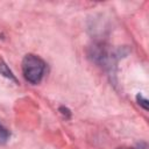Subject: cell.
Listing matches in <instances>:
<instances>
[{"mask_svg": "<svg viewBox=\"0 0 149 149\" xmlns=\"http://www.w3.org/2000/svg\"><path fill=\"white\" fill-rule=\"evenodd\" d=\"M137 101H139V104H140L144 109H147V108H148V105H147V104H148V100H147L146 98H143L141 94H139V95H137Z\"/></svg>", "mask_w": 149, "mask_h": 149, "instance_id": "obj_3", "label": "cell"}, {"mask_svg": "<svg viewBox=\"0 0 149 149\" xmlns=\"http://www.w3.org/2000/svg\"><path fill=\"white\" fill-rule=\"evenodd\" d=\"M120 149H121V148H120ZM122 149H125V148H122ZM130 149H134V148H130Z\"/></svg>", "mask_w": 149, "mask_h": 149, "instance_id": "obj_4", "label": "cell"}, {"mask_svg": "<svg viewBox=\"0 0 149 149\" xmlns=\"http://www.w3.org/2000/svg\"><path fill=\"white\" fill-rule=\"evenodd\" d=\"M9 136H10V134H9L8 129L0 123V144H5L8 141Z\"/></svg>", "mask_w": 149, "mask_h": 149, "instance_id": "obj_2", "label": "cell"}, {"mask_svg": "<svg viewBox=\"0 0 149 149\" xmlns=\"http://www.w3.org/2000/svg\"><path fill=\"white\" fill-rule=\"evenodd\" d=\"M47 65L42 58L36 55L29 54L26 55L22 61V73L27 81L31 84H38L44 73H45Z\"/></svg>", "mask_w": 149, "mask_h": 149, "instance_id": "obj_1", "label": "cell"}]
</instances>
